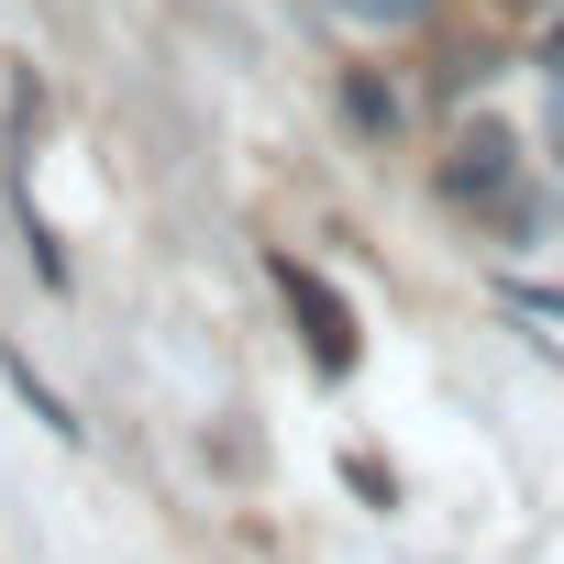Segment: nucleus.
Listing matches in <instances>:
<instances>
[{
	"mask_svg": "<svg viewBox=\"0 0 564 564\" xmlns=\"http://www.w3.org/2000/svg\"><path fill=\"white\" fill-rule=\"evenodd\" d=\"M344 487H355V498H366V509H399V465H377V454H366V443H355V454H344Z\"/></svg>",
	"mask_w": 564,
	"mask_h": 564,
	"instance_id": "0eeeda50",
	"label": "nucleus"
},
{
	"mask_svg": "<svg viewBox=\"0 0 564 564\" xmlns=\"http://www.w3.org/2000/svg\"><path fill=\"white\" fill-rule=\"evenodd\" d=\"M23 254H34V276H45V289H67V243H56L34 210H23Z\"/></svg>",
	"mask_w": 564,
	"mask_h": 564,
	"instance_id": "6e6552de",
	"label": "nucleus"
},
{
	"mask_svg": "<svg viewBox=\"0 0 564 564\" xmlns=\"http://www.w3.org/2000/svg\"><path fill=\"white\" fill-rule=\"evenodd\" d=\"M553 166H564V78H553Z\"/></svg>",
	"mask_w": 564,
	"mask_h": 564,
	"instance_id": "9d476101",
	"label": "nucleus"
},
{
	"mask_svg": "<svg viewBox=\"0 0 564 564\" xmlns=\"http://www.w3.org/2000/svg\"><path fill=\"white\" fill-rule=\"evenodd\" d=\"M322 12H344V23H366V34H421L432 0H322Z\"/></svg>",
	"mask_w": 564,
	"mask_h": 564,
	"instance_id": "39448f33",
	"label": "nucleus"
},
{
	"mask_svg": "<svg viewBox=\"0 0 564 564\" xmlns=\"http://www.w3.org/2000/svg\"><path fill=\"white\" fill-rule=\"evenodd\" d=\"M432 188H443L454 210H487V199H509V188H520V133H509L498 111H476V122H454V144H443V166H432Z\"/></svg>",
	"mask_w": 564,
	"mask_h": 564,
	"instance_id": "f03ea898",
	"label": "nucleus"
},
{
	"mask_svg": "<svg viewBox=\"0 0 564 564\" xmlns=\"http://www.w3.org/2000/svg\"><path fill=\"white\" fill-rule=\"evenodd\" d=\"M344 122H355L366 144H399V133H410V89L377 78V67H344Z\"/></svg>",
	"mask_w": 564,
	"mask_h": 564,
	"instance_id": "7ed1b4c3",
	"label": "nucleus"
},
{
	"mask_svg": "<svg viewBox=\"0 0 564 564\" xmlns=\"http://www.w3.org/2000/svg\"><path fill=\"white\" fill-rule=\"evenodd\" d=\"M487 221H498L509 243H531V232L553 221V199H542V188H509V199H487Z\"/></svg>",
	"mask_w": 564,
	"mask_h": 564,
	"instance_id": "423d86ee",
	"label": "nucleus"
},
{
	"mask_svg": "<svg viewBox=\"0 0 564 564\" xmlns=\"http://www.w3.org/2000/svg\"><path fill=\"white\" fill-rule=\"evenodd\" d=\"M265 276H276V300H289V322H300V344H311V377H333V388H344V377L366 366V322H355V300L333 289L311 254H289V243L265 254Z\"/></svg>",
	"mask_w": 564,
	"mask_h": 564,
	"instance_id": "f257e3e1",
	"label": "nucleus"
},
{
	"mask_svg": "<svg viewBox=\"0 0 564 564\" xmlns=\"http://www.w3.org/2000/svg\"><path fill=\"white\" fill-rule=\"evenodd\" d=\"M509 300H520L531 322H564V289H531V276H509Z\"/></svg>",
	"mask_w": 564,
	"mask_h": 564,
	"instance_id": "1a4fd4ad",
	"label": "nucleus"
},
{
	"mask_svg": "<svg viewBox=\"0 0 564 564\" xmlns=\"http://www.w3.org/2000/svg\"><path fill=\"white\" fill-rule=\"evenodd\" d=\"M0 377H12V399H23V410H34V421H45L56 443H78V432H89V421H78V410L56 399V377H34V355H23V344H0Z\"/></svg>",
	"mask_w": 564,
	"mask_h": 564,
	"instance_id": "20e7f679",
	"label": "nucleus"
}]
</instances>
